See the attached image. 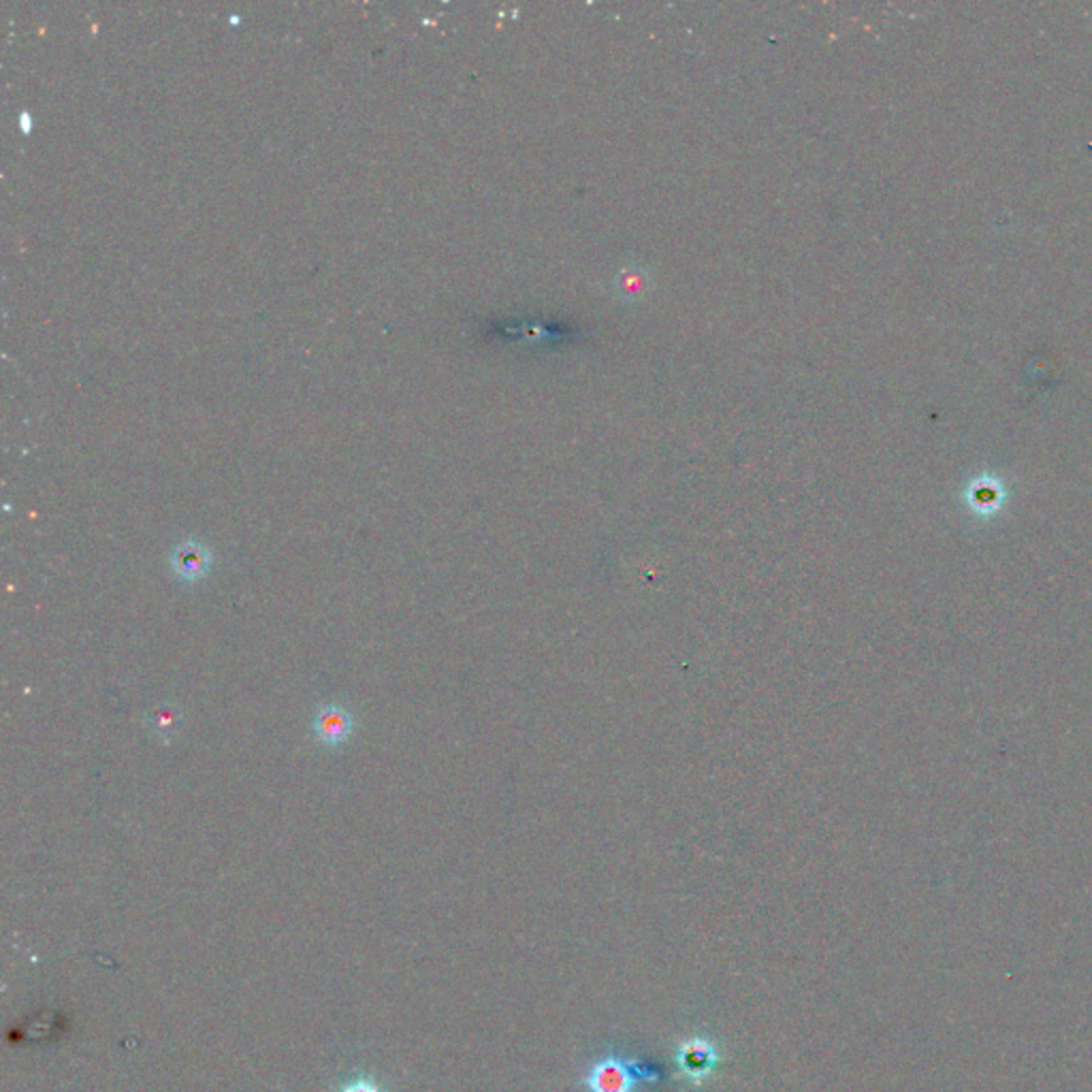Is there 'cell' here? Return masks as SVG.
<instances>
[{
    "label": "cell",
    "instance_id": "cell-1",
    "mask_svg": "<svg viewBox=\"0 0 1092 1092\" xmlns=\"http://www.w3.org/2000/svg\"><path fill=\"white\" fill-rule=\"evenodd\" d=\"M658 1080V1069L611 1049L591 1063L583 1082L587 1092H636L643 1084H653Z\"/></svg>",
    "mask_w": 1092,
    "mask_h": 1092
},
{
    "label": "cell",
    "instance_id": "cell-2",
    "mask_svg": "<svg viewBox=\"0 0 1092 1092\" xmlns=\"http://www.w3.org/2000/svg\"><path fill=\"white\" fill-rule=\"evenodd\" d=\"M717 1063H719V1049L709 1037H700V1035L689 1037L676 1049L679 1071L692 1084H703L715 1071Z\"/></svg>",
    "mask_w": 1092,
    "mask_h": 1092
},
{
    "label": "cell",
    "instance_id": "cell-3",
    "mask_svg": "<svg viewBox=\"0 0 1092 1092\" xmlns=\"http://www.w3.org/2000/svg\"><path fill=\"white\" fill-rule=\"evenodd\" d=\"M312 730H314V736L319 739L321 745L339 747V745L348 743V739L352 736L355 717L341 705H325L314 715Z\"/></svg>",
    "mask_w": 1092,
    "mask_h": 1092
},
{
    "label": "cell",
    "instance_id": "cell-4",
    "mask_svg": "<svg viewBox=\"0 0 1092 1092\" xmlns=\"http://www.w3.org/2000/svg\"><path fill=\"white\" fill-rule=\"evenodd\" d=\"M653 286L651 269L640 261H627L617 269L611 280L613 295L621 303H638L643 301Z\"/></svg>",
    "mask_w": 1092,
    "mask_h": 1092
},
{
    "label": "cell",
    "instance_id": "cell-5",
    "mask_svg": "<svg viewBox=\"0 0 1092 1092\" xmlns=\"http://www.w3.org/2000/svg\"><path fill=\"white\" fill-rule=\"evenodd\" d=\"M209 566H212V553L205 544L196 540L180 542L171 555V571L184 583L201 580L209 572Z\"/></svg>",
    "mask_w": 1092,
    "mask_h": 1092
},
{
    "label": "cell",
    "instance_id": "cell-6",
    "mask_svg": "<svg viewBox=\"0 0 1092 1092\" xmlns=\"http://www.w3.org/2000/svg\"><path fill=\"white\" fill-rule=\"evenodd\" d=\"M184 712L173 703H160L147 712V728L160 743H171L182 730Z\"/></svg>",
    "mask_w": 1092,
    "mask_h": 1092
},
{
    "label": "cell",
    "instance_id": "cell-7",
    "mask_svg": "<svg viewBox=\"0 0 1092 1092\" xmlns=\"http://www.w3.org/2000/svg\"><path fill=\"white\" fill-rule=\"evenodd\" d=\"M341 1092H381L376 1084L368 1082V1080H357V1082H350L348 1087H344Z\"/></svg>",
    "mask_w": 1092,
    "mask_h": 1092
}]
</instances>
